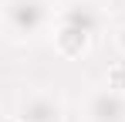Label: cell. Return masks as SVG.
<instances>
[{"label": "cell", "instance_id": "obj_1", "mask_svg": "<svg viewBox=\"0 0 125 122\" xmlns=\"http://www.w3.org/2000/svg\"><path fill=\"white\" fill-rule=\"evenodd\" d=\"M47 24L44 0H7V31L14 37H31Z\"/></svg>", "mask_w": 125, "mask_h": 122}, {"label": "cell", "instance_id": "obj_3", "mask_svg": "<svg viewBox=\"0 0 125 122\" xmlns=\"http://www.w3.org/2000/svg\"><path fill=\"white\" fill-rule=\"evenodd\" d=\"M21 122H61V105L51 95H31L21 109Z\"/></svg>", "mask_w": 125, "mask_h": 122}, {"label": "cell", "instance_id": "obj_4", "mask_svg": "<svg viewBox=\"0 0 125 122\" xmlns=\"http://www.w3.org/2000/svg\"><path fill=\"white\" fill-rule=\"evenodd\" d=\"M7 122H14V119H7Z\"/></svg>", "mask_w": 125, "mask_h": 122}, {"label": "cell", "instance_id": "obj_2", "mask_svg": "<svg viewBox=\"0 0 125 122\" xmlns=\"http://www.w3.org/2000/svg\"><path fill=\"white\" fill-rule=\"evenodd\" d=\"M88 122H125V95L105 88L88 102Z\"/></svg>", "mask_w": 125, "mask_h": 122}]
</instances>
